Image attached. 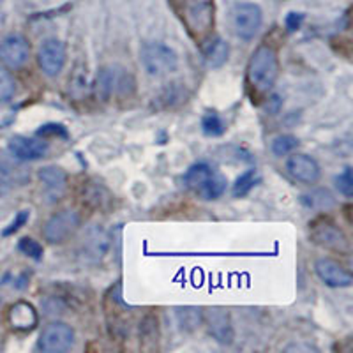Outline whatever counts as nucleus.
<instances>
[{"label":"nucleus","instance_id":"11","mask_svg":"<svg viewBox=\"0 0 353 353\" xmlns=\"http://www.w3.org/2000/svg\"><path fill=\"white\" fill-rule=\"evenodd\" d=\"M286 172H288L293 181L305 185L316 184L321 175L320 165L316 163V159H313L307 154H292L286 161Z\"/></svg>","mask_w":353,"mask_h":353},{"label":"nucleus","instance_id":"16","mask_svg":"<svg viewBox=\"0 0 353 353\" xmlns=\"http://www.w3.org/2000/svg\"><path fill=\"white\" fill-rule=\"evenodd\" d=\"M8 318L9 325L17 330V332H30V330L36 329L37 321H39L36 307L25 301L12 304L11 309H9Z\"/></svg>","mask_w":353,"mask_h":353},{"label":"nucleus","instance_id":"29","mask_svg":"<svg viewBox=\"0 0 353 353\" xmlns=\"http://www.w3.org/2000/svg\"><path fill=\"white\" fill-rule=\"evenodd\" d=\"M28 219H30V212L28 210H20V212L14 216V219L11 221V225L8 226V228L2 232V235L4 237H9V235H14V233L18 232V230L21 228V226H25L28 223Z\"/></svg>","mask_w":353,"mask_h":353},{"label":"nucleus","instance_id":"25","mask_svg":"<svg viewBox=\"0 0 353 353\" xmlns=\"http://www.w3.org/2000/svg\"><path fill=\"white\" fill-rule=\"evenodd\" d=\"M17 94V81L8 69L0 68V105H6Z\"/></svg>","mask_w":353,"mask_h":353},{"label":"nucleus","instance_id":"5","mask_svg":"<svg viewBox=\"0 0 353 353\" xmlns=\"http://www.w3.org/2000/svg\"><path fill=\"white\" fill-rule=\"evenodd\" d=\"M309 237L320 248L339 254H350V241L336 223L327 217H318L309 225Z\"/></svg>","mask_w":353,"mask_h":353},{"label":"nucleus","instance_id":"28","mask_svg":"<svg viewBox=\"0 0 353 353\" xmlns=\"http://www.w3.org/2000/svg\"><path fill=\"white\" fill-rule=\"evenodd\" d=\"M336 188L339 189V193L345 194L346 198L353 196V172L350 166H346V168L336 176Z\"/></svg>","mask_w":353,"mask_h":353},{"label":"nucleus","instance_id":"26","mask_svg":"<svg viewBox=\"0 0 353 353\" xmlns=\"http://www.w3.org/2000/svg\"><path fill=\"white\" fill-rule=\"evenodd\" d=\"M18 249H20V253H23L25 256H28L30 260L34 261L43 260V254H44L43 245H41L37 241H34L32 237L20 239V242H18Z\"/></svg>","mask_w":353,"mask_h":353},{"label":"nucleus","instance_id":"8","mask_svg":"<svg viewBox=\"0 0 353 353\" xmlns=\"http://www.w3.org/2000/svg\"><path fill=\"white\" fill-rule=\"evenodd\" d=\"M261 9L251 2H242L235 6L232 12V28L235 36L242 41H251L261 28Z\"/></svg>","mask_w":353,"mask_h":353},{"label":"nucleus","instance_id":"15","mask_svg":"<svg viewBox=\"0 0 353 353\" xmlns=\"http://www.w3.org/2000/svg\"><path fill=\"white\" fill-rule=\"evenodd\" d=\"M203 321L207 323L209 334L217 343H221V345H232L235 332H233L232 318H230L228 311L221 307L209 309L207 313H203Z\"/></svg>","mask_w":353,"mask_h":353},{"label":"nucleus","instance_id":"30","mask_svg":"<svg viewBox=\"0 0 353 353\" xmlns=\"http://www.w3.org/2000/svg\"><path fill=\"white\" fill-rule=\"evenodd\" d=\"M302 21H304V14H301V12H290L285 20L286 30L288 32H297L299 28H301Z\"/></svg>","mask_w":353,"mask_h":353},{"label":"nucleus","instance_id":"31","mask_svg":"<svg viewBox=\"0 0 353 353\" xmlns=\"http://www.w3.org/2000/svg\"><path fill=\"white\" fill-rule=\"evenodd\" d=\"M279 2H283V0H279Z\"/></svg>","mask_w":353,"mask_h":353},{"label":"nucleus","instance_id":"17","mask_svg":"<svg viewBox=\"0 0 353 353\" xmlns=\"http://www.w3.org/2000/svg\"><path fill=\"white\" fill-rule=\"evenodd\" d=\"M41 184L44 188L46 196L52 200H59L68 188V173L59 166H44L37 172Z\"/></svg>","mask_w":353,"mask_h":353},{"label":"nucleus","instance_id":"3","mask_svg":"<svg viewBox=\"0 0 353 353\" xmlns=\"http://www.w3.org/2000/svg\"><path fill=\"white\" fill-rule=\"evenodd\" d=\"M182 181L189 191H193L201 200L209 201L223 196L226 191V184H228L225 176L207 163H196V165L189 166Z\"/></svg>","mask_w":353,"mask_h":353},{"label":"nucleus","instance_id":"27","mask_svg":"<svg viewBox=\"0 0 353 353\" xmlns=\"http://www.w3.org/2000/svg\"><path fill=\"white\" fill-rule=\"evenodd\" d=\"M39 138H61V140H68L69 131L64 124H57V122H50V124L41 125L36 131Z\"/></svg>","mask_w":353,"mask_h":353},{"label":"nucleus","instance_id":"4","mask_svg":"<svg viewBox=\"0 0 353 353\" xmlns=\"http://www.w3.org/2000/svg\"><path fill=\"white\" fill-rule=\"evenodd\" d=\"M140 61L147 74L152 78H165L179 68V57L165 43H145L140 50Z\"/></svg>","mask_w":353,"mask_h":353},{"label":"nucleus","instance_id":"21","mask_svg":"<svg viewBox=\"0 0 353 353\" xmlns=\"http://www.w3.org/2000/svg\"><path fill=\"white\" fill-rule=\"evenodd\" d=\"M176 321H179L182 330L193 332V330H196L203 323V311L200 307H193V305L179 307L176 309Z\"/></svg>","mask_w":353,"mask_h":353},{"label":"nucleus","instance_id":"20","mask_svg":"<svg viewBox=\"0 0 353 353\" xmlns=\"http://www.w3.org/2000/svg\"><path fill=\"white\" fill-rule=\"evenodd\" d=\"M27 173L21 168L9 165L6 161H0V193H6L14 185H20L27 181Z\"/></svg>","mask_w":353,"mask_h":353},{"label":"nucleus","instance_id":"12","mask_svg":"<svg viewBox=\"0 0 353 353\" xmlns=\"http://www.w3.org/2000/svg\"><path fill=\"white\" fill-rule=\"evenodd\" d=\"M110 237L101 226H94L85 233L83 242L80 245V256L85 263H99L108 254Z\"/></svg>","mask_w":353,"mask_h":353},{"label":"nucleus","instance_id":"1","mask_svg":"<svg viewBox=\"0 0 353 353\" xmlns=\"http://www.w3.org/2000/svg\"><path fill=\"white\" fill-rule=\"evenodd\" d=\"M279 77V59L272 46L261 44L253 52L245 72V83L251 97L261 99L269 96Z\"/></svg>","mask_w":353,"mask_h":353},{"label":"nucleus","instance_id":"19","mask_svg":"<svg viewBox=\"0 0 353 353\" xmlns=\"http://www.w3.org/2000/svg\"><path fill=\"white\" fill-rule=\"evenodd\" d=\"M117 74L115 68H101L96 74V80L92 83V94L97 101L106 103L112 99L113 94L117 92Z\"/></svg>","mask_w":353,"mask_h":353},{"label":"nucleus","instance_id":"24","mask_svg":"<svg viewBox=\"0 0 353 353\" xmlns=\"http://www.w3.org/2000/svg\"><path fill=\"white\" fill-rule=\"evenodd\" d=\"M297 147L299 138L293 137V134H279V137L274 138L272 143H270V150H272L274 156L277 157L288 156V154H292Z\"/></svg>","mask_w":353,"mask_h":353},{"label":"nucleus","instance_id":"13","mask_svg":"<svg viewBox=\"0 0 353 353\" xmlns=\"http://www.w3.org/2000/svg\"><path fill=\"white\" fill-rule=\"evenodd\" d=\"M8 149L11 152V156L18 161H23V163H28V161H37L43 159L50 150V145L44 140L37 138H28V137H12L8 143Z\"/></svg>","mask_w":353,"mask_h":353},{"label":"nucleus","instance_id":"9","mask_svg":"<svg viewBox=\"0 0 353 353\" xmlns=\"http://www.w3.org/2000/svg\"><path fill=\"white\" fill-rule=\"evenodd\" d=\"M37 64L48 78L59 77L65 65L64 43L57 37L44 39L39 46V52H37Z\"/></svg>","mask_w":353,"mask_h":353},{"label":"nucleus","instance_id":"23","mask_svg":"<svg viewBox=\"0 0 353 353\" xmlns=\"http://www.w3.org/2000/svg\"><path fill=\"white\" fill-rule=\"evenodd\" d=\"M201 131L210 138L223 137L226 132V122L217 112H207L201 117Z\"/></svg>","mask_w":353,"mask_h":353},{"label":"nucleus","instance_id":"18","mask_svg":"<svg viewBox=\"0 0 353 353\" xmlns=\"http://www.w3.org/2000/svg\"><path fill=\"white\" fill-rule=\"evenodd\" d=\"M230 46L225 39L214 37L203 43V62L207 68L219 69L228 62Z\"/></svg>","mask_w":353,"mask_h":353},{"label":"nucleus","instance_id":"22","mask_svg":"<svg viewBox=\"0 0 353 353\" xmlns=\"http://www.w3.org/2000/svg\"><path fill=\"white\" fill-rule=\"evenodd\" d=\"M258 172L254 168L251 170H245L244 173H241V175L237 176V181H235V184H233V196L235 198H244L248 196L251 191H253L254 185L258 184Z\"/></svg>","mask_w":353,"mask_h":353},{"label":"nucleus","instance_id":"10","mask_svg":"<svg viewBox=\"0 0 353 353\" xmlns=\"http://www.w3.org/2000/svg\"><path fill=\"white\" fill-rule=\"evenodd\" d=\"M30 59V44L20 34H11L0 43V62L8 69H20Z\"/></svg>","mask_w":353,"mask_h":353},{"label":"nucleus","instance_id":"6","mask_svg":"<svg viewBox=\"0 0 353 353\" xmlns=\"http://www.w3.org/2000/svg\"><path fill=\"white\" fill-rule=\"evenodd\" d=\"M81 219L74 210H61L53 214L43 226V237L48 244H64L78 232Z\"/></svg>","mask_w":353,"mask_h":353},{"label":"nucleus","instance_id":"2","mask_svg":"<svg viewBox=\"0 0 353 353\" xmlns=\"http://www.w3.org/2000/svg\"><path fill=\"white\" fill-rule=\"evenodd\" d=\"M191 39L203 44L214 27V0H168Z\"/></svg>","mask_w":353,"mask_h":353},{"label":"nucleus","instance_id":"7","mask_svg":"<svg viewBox=\"0 0 353 353\" xmlns=\"http://www.w3.org/2000/svg\"><path fill=\"white\" fill-rule=\"evenodd\" d=\"M74 345V330L64 321L46 325L37 339V350L43 353H65Z\"/></svg>","mask_w":353,"mask_h":353},{"label":"nucleus","instance_id":"14","mask_svg":"<svg viewBox=\"0 0 353 353\" xmlns=\"http://www.w3.org/2000/svg\"><path fill=\"white\" fill-rule=\"evenodd\" d=\"M314 272L320 277V281L330 288H348L353 283L352 274L332 258H320L314 263Z\"/></svg>","mask_w":353,"mask_h":353}]
</instances>
